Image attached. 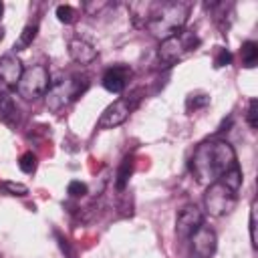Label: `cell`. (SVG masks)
Listing matches in <instances>:
<instances>
[{"instance_id":"4","label":"cell","mask_w":258,"mask_h":258,"mask_svg":"<svg viewBox=\"0 0 258 258\" xmlns=\"http://www.w3.org/2000/svg\"><path fill=\"white\" fill-rule=\"evenodd\" d=\"M200 44H202V40H200V36L196 32H191V30H179L177 34L161 40L159 50H157V56H159V60L165 67H171L177 60L185 58L187 54L196 52Z\"/></svg>"},{"instance_id":"11","label":"cell","mask_w":258,"mask_h":258,"mask_svg":"<svg viewBox=\"0 0 258 258\" xmlns=\"http://www.w3.org/2000/svg\"><path fill=\"white\" fill-rule=\"evenodd\" d=\"M24 69L20 58H16L14 54H4L0 56V81L8 87H16L20 77H22Z\"/></svg>"},{"instance_id":"25","label":"cell","mask_w":258,"mask_h":258,"mask_svg":"<svg viewBox=\"0 0 258 258\" xmlns=\"http://www.w3.org/2000/svg\"><path fill=\"white\" fill-rule=\"evenodd\" d=\"M250 240H252V246L256 248V220H254V204H252V210H250Z\"/></svg>"},{"instance_id":"17","label":"cell","mask_w":258,"mask_h":258,"mask_svg":"<svg viewBox=\"0 0 258 258\" xmlns=\"http://www.w3.org/2000/svg\"><path fill=\"white\" fill-rule=\"evenodd\" d=\"M36 32H38V26L36 24H26L18 36V40L14 42V50H24L32 44V40L36 38Z\"/></svg>"},{"instance_id":"18","label":"cell","mask_w":258,"mask_h":258,"mask_svg":"<svg viewBox=\"0 0 258 258\" xmlns=\"http://www.w3.org/2000/svg\"><path fill=\"white\" fill-rule=\"evenodd\" d=\"M0 191L6 194V196H18V198H22V196L28 194V187L24 183H18V181H2L0 183Z\"/></svg>"},{"instance_id":"27","label":"cell","mask_w":258,"mask_h":258,"mask_svg":"<svg viewBox=\"0 0 258 258\" xmlns=\"http://www.w3.org/2000/svg\"><path fill=\"white\" fill-rule=\"evenodd\" d=\"M2 36H4V28L0 26V40H2Z\"/></svg>"},{"instance_id":"30","label":"cell","mask_w":258,"mask_h":258,"mask_svg":"<svg viewBox=\"0 0 258 258\" xmlns=\"http://www.w3.org/2000/svg\"><path fill=\"white\" fill-rule=\"evenodd\" d=\"M0 258H2V254H0Z\"/></svg>"},{"instance_id":"16","label":"cell","mask_w":258,"mask_h":258,"mask_svg":"<svg viewBox=\"0 0 258 258\" xmlns=\"http://www.w3.org/2000/svg\"><path fill=\"white\" fill-rule=\"evenodd\" d=\"M208 105H210V95L208 93H202V91L189 93L187 99H185V111L187 113H196L200 109H206Z\"/></svg>"},{"instance_id":"10","label":"cell","mask_w":258,"mask_h":258,"mask_svg":"<svg viewBox=\"0 0 258 258\" xmlns=\"http://www.w3.org/2000/svg\"><path fill=\"white\" fill-rule=\"evenodd\" d=\"M129 77H131V69H129L127 64H115V67H111V69L105 71L101 83H103V87H105L109 93L119 95V93H123V89H125Z\"/></svg>"},{"instance_id":"28","label":"cell","mask_w":258,"mask_h":258,"mask_svg":"<svg viewBox=\"0 0 258 258\" xmlns=\"http://www.w3.org/2000/svg\"><path fill=\"white\" fill-rule=\"evenodd\" d=\"M189 258H198V256H196V254H191V256H189Z\"/></svg>"},{"instance_id":"26","label":"cell","mask_w":258,"mask_h":258,"mask_svg":"<svg viewBox=\"0 0 258 258\" xmlns=\"http://www.w3.org/2000/svg\"><path fill=\"white\" fill-rule=\"evenodd\" d=\"M2 14H4V4L0 2V18H2Z\"/></svg>"},{"instance_id":"24","label":"cell","mask_w":258,"mask_h":258,"mask_svg":"<svg viewBox=\"0 0 258 258\" xmlns=\"http://www.w3.org/2000/svg\"><path fill=\"white\" fill-rule=\"evenodd\" d=\"M54 236H56V240H58V246H60V250L64 252V256L67 258H75V252H73V248H71V244H69V240L60 234V232H54Z\"/></svg>"},{"instance_id":"21","label":"cell","mask_w":258,"mask_h":258,"mask_svg":"<svg viewBox=\"0 0 258 258\" xmlns=\"http://www.w3.org/2000/svg\"><path fill=\"white\" fill-rule=\"evenodd\" d=\"M87 191H89L87 183H85V181H79V179H73V181H69V185H67V194H69L71 198H83Z\"/></svg>"},{"instance_id":"9","label":"cell","mask_w":258,"mask_h":258,"mask_svg":"<svg viewBox=\"0 0 258 258\" xmlns=\"http://www.w3.org/2000/svg\"><path fill=\"white\" fill-rule=\"evenodd\" d=\"M189 242H191V250L198 258H210L216 252V234L208 226H200L191 234Z\"/></svg>"},{"instance_id":"29","label":"cell","mask_w":258,"mask_h":258,"mask_svg":"<svg viewBox=\"0 0 258 258\" xmlns=\"http://www.w3.org/2000/svg\"><path fill=\"white\" fill-rule=\"evenodd\" d=\"M2 93H4V91H2V87H0V97H2Z\"/></svg>"},{"instance_id":"14","label":"cell","mask_w":258,"mask_h":258,"mask_svg":"<svg viewBox=\"0 0 258 258\" xmlns=\"http://www.w3.org/2000/svg\"><path fill=\"white\" fill-rule=\"evenodd\" d=\"M131 173H133V155L129 153V155H125V157L121 159V163H119V167H117V175H115V187H117L119 191H123V189L127 187Z\"/></svg>"},{"instance_id":"7","label":"cell","mask_w":258,"mask_h":258,"mask_svg":"<svg viewBox=\"0 0 258 258\" xmlns=\"http://www.w3.org/2000/svg\"><path fill=\"white\" fill-rule=\"evenodd\" d=\"M139 93H141V91H133V93L127 95V97H119L117 101H113V103L103 111V115L99 117L97 129H113V127L125 123V121L129 119L131 111L137 107Z\"/></svg>"},{"instance_id":"19","label":"cell","mask_w":258,"mask_h":258,"mask_svg":"<svg viewBox=\"0 0 258 258\" xmlns=\"http://www.w3.org/2000/svg\"><path fill=\"white\" fill-rule=\"evenodd\" d=\"M36 155L32 153V151H26V153H22L20 155V159H18V167L24 171V173H34L36 171Z\"/></svg>"},{"instance_id":"12","label":"cell","mask_w":258,"mask_h":258,"mask_svg":"<svg viewBox=\"0 0 258 258\" xmlns=\"http://www.w3.org/2000/svg\"><path fill=\"white\" fill-rule=\"evenodd\" d=\"M69 56L77 64H91L97 58V48L85 38H73L69 42Z\"/></svg>"},{"instance_id":"23","label":"cell","mask_w":258,"mask_h":258,"mask_svg":"<svg viewBox=\"0 0 258 258\" xmlns=\"http://www.w3.org/2000/svg\"><path fill=\"white\" fill-rule=\"evenodd\" d=\"M246 121H248L250 129H256V127H258V101H256V99H250L248 113H246Z\"/></svg>"},{"instance_id":"2","label":"cell","mask_w":258,"mask_h":258,"mask_svg":"<svg viewBox=\"0 0 258 258\" xmlns=\"http://www.w3.org/2000/svg\"><path fill=\"white\" fill-rule=\"evenodd\" d=\"M189 16V4L185 2H151L143 28L159 40H165L183 30Z\"/></svg>"},{"instance_id":"8","label":"cell","mask_w":258,"mask_h":258,"mask_svg":"<svg viewBox=\"0 0 258 258\" xmlns=\"http://www.w3.org/2000/svg\"><path fill=\"white\" fill-rule=\"evenodd\" d=\"M204 226V212L196 206V204H187L177 212V220H175V234L183 240H189L191 234Z\"/></svg>"},{"instance_id":"3","label":"cell","mask_w":258,"mask_h":258,"mask_svg":"<svg viewBox=\"0 0 258 258\" xmlns=\"http://www.w3.org/2000/svg\"><path fill=\"white\" fill-rule=\"evenodd\" d=\"M89 89V77L81 73L67 75L58 81H50V87L46 91V107L50 111H60L69 103L77 101L85 91Z\"/></svg>"},{"instance_id":"1","label":"cell","mask_w":258,"mask_h":258,"mask_svg":"<svg viewBox=\"0 0 258 258\" xmlns=\"http://www.w3.org/2000/svg\"><path fill=\"white\" fill-rule=\"evenodd\" d=\"M234 167H238L236 151L228 141L222 139H210L200 143L189 159L191 175L202 185L220 181Z\"/></svg>"},{"instance_id":"6","label":"cell","mask_w":258,"mask_h":258,"mask_svg":"<svg viewBox=\"0 0 258 258\" xmlns=\"http://www.w3.org/2000/svg\"><path fill=\"white\" fill-rule=\"evenodd\" d=\"M238 204V196L234 189H230L228 185H224L222 181H214L208 185L206 194H204V206L206 212L214 218H222L226 214H230Z\"/></svg>"},{"instance_id":"13","label":"cell","mask_w":258,"mask_h":258,"mask_svg":"<svg viewBox=\"0 0 258 258\" xmlns=\"http://www.w3.org/2000/svg\"><path fill=\"white\" fill-rule=\"evenodd\" d=\"M0 119L8 125H16L20 115H18V107L14 103V99L8 95V93H2L0 97Z\"/></svg>"},{"instance_id":"22","label":"cell","mask_w":258,"mask_h":258,"mask_svg":"<svg viewBox=\"0 0 258 258\" xmlns=\"http://www.w3.org/2000/svg\"><path fill=\"white\" fill-rule=\"evenodd\" d=\"M230 62H232V52L228 48L218 46V52H216V58H214V67L216 69H222V67H228Z\"/></svg>"},{"instance_id":"5","label":"cell","mask_w":258,"mask_h":258,"mask_svg":"<svg viewBox=\"0 0 258 258\" xmlns=\"http://www.w3.org/2000/svg\"><path fill=\"white\" fill-rule=\"evenodd\" d=\"M50 87V73L46 64H32L30 69H26L16 85V93L18 97H22L24 101H36L40 97L46 95Z\"/></svg>"},{"instance_id":"15","label":"cell","mask_w":258,"mask_h":258,"mask_svg":"<svg viewBox=\"0 0 258 258\" xmlns=\"http://www.w3.org/2000/svg\"><path fill=\"white\" fill-rule=\"evenodd\" d=\"M240 56H242V64L252 69L258 60V42L254 40H246L242 42V48H240Z\"/></svg>"},{"instance_id":"20","label":"cell","mask_w":258,"mask_h":258,"mask_svg":"<svg viewBox=\"0 0 258 258\" xmlns=\"http://www.w3.org/2000/svg\"><path fill=\"white\" fill-rule=\"evenodd\" d=\"M75 16H77V10H75L73 6H69V4H60V6H56V18H58L60 22L71 24V22L75 20Z\"/></svg>"}]
</instances>
